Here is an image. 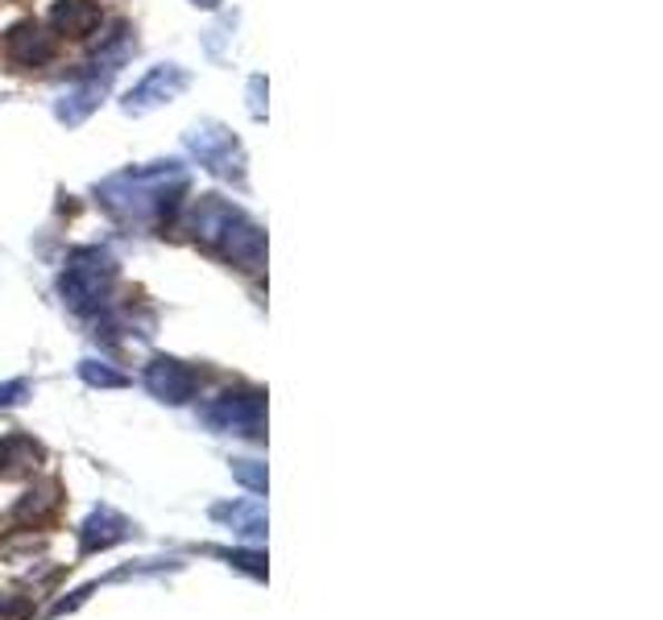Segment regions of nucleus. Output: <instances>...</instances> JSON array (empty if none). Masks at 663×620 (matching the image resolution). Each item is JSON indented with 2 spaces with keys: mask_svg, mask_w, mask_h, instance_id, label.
<instances>
[{
  "mask_svg": "<svg viewBox=\"0 0 663 620\" xmlns=\"http://www.w3.org/2000/svg\"><path fill=\"white\" fill-rule=\"evenodd\" d=\"M113 277H117V265L108 253L100 248H84V253H75L71 265H67V274H62L59 289H62V303L71 306V311H96V306L108 298V286H113Z\"/></svg>",
  "mask_w": 663,
  "mask_h": 620,
  "instance_id": "f257e3e1",
  "label": "nucleus"
},
{
  "mask_svg": "<svg viewBox=\"0 0 663 620\" xmlns=\"http://www.w3.org/2000/svg\"><path fill=\"white\" fill-rule=\"evenodd\" d=\"M204 422L212 431L265 439V393L262 390H228L212 405H204Z\"/></svg>",
  "mask_w": 663,
  "mask_h": 620,
  "instance_id": "f03ea898",
  "label": "nucleus"
},
{
  "mask_svg": "<svg viewBox=\"0 0 663 620\" xmlns=\"http://www.w3.org/2000/svg\"><path fill=\"white\" fill-rule=\"evenodd\" d=\"M207 245H216L224 257L236 260L241 269H262V260H265V232L257 228V224H250L236 207L228 211V219L216 228V236H212Z\"/></svg>",
  "mask_w": 663,
  "mask_h": 620,
  "instance_id": "7ed1b4c3",
  "label": "nucleus"
},
{
  "mask_svg": "<svg viewBox=\"0 0 663 620\" xmlns=\"http://www.w3.org/2000/svg\"><path fill=\"white\" fill-rule=\"evenodd\" d=\"M146 390L154 397H163L170 405L192 402L195 390H199V376L187 368L183 361H170V356H158V361L146 364Z\"/></svg>",
  "mask_w": 663,
  "mask_h": 620,
  "instance_id": "20e7f679",
  "label": "nucleus"
},
{
  "mask_svg": "<svg viewBox=\"0 0 663 620\" xmlns=\"http://www.w3.org/2000/svg\"><path fill=\"white\" fill-rule=\"evenodd\" d=\"M133 538V521L120 518L117 509H91L79 525V554H100Z\"/></svg>",
  "mask_w": 663,
  "mask_h": 620,
  "instance_id": "39448f33",
  "label": "nucleus"
},
{
  "mask_svg": "<svg viewBox=\"0 0 663 620\" xmlns=\"http://www.w3.org/2000/svg\"><path fill=\"white\" fill-rule=\"evenodd\" d=\"M4 58H9L13 67H46V62L55 58V38H50L42 26L21 21V26H13L9 38H4Z\"/></svg>",
  "mask_w": 663,
  "mask_h": 620,
  "instance_id": "423d86ee",
  "label": "nucleus"
},
{
  "mask_svg": "<svg viewBox=\"0 0 663 620\" xmlns=\"http://www.w3.org/2000/svg\"><path fill=\"white\" fill-rule=\"evenodd\" d=\"M46 460L42 443L33 439V434H4L0 439V476L4 480H17V476H30V472H38V463Z\"/></svg>",
  "mask_w": 663,
  "mask_h": 620,
  "instance_id": "0eeeda50",
  "label": "nucleus"
},
{
  "mask_svg": "<svg viewBox=\"0 0 663 620\" xmlns=\"http://www.w3.org/2000/svg\"><path fill=\"white\" fill-rule=\"evenodd\" d=\"M207 513H212V521L228 525L236 538H245V542H262L265 538V513L257 501H216Z\"/></svg>",
  "mask_w": 663,
  "mask_h": 620,
  "instance_id": "6e6552de",
  "label": "nucleus"
},
{
  "mask_svg": "<svg viewBox=\"0 0 663 620\" xmlns=\"http://www.w3.org/2000/svg\"><path fill=\"white\" fill-rule=\"evenodd\" d=\"M104 21L100 4L96 0H59L55 13H50V26L67 33V38H88L96 33V26Z\"/></svg>",
  "mask_w": 663,
  "mask_h": 620,
  "instance_id": "1a4fd4ad",
  "label": "nucleus"
},
{
  "mask_svg": "<svg viewBox=\"0 0 663 620\" xmlns=\"http://www.w3.org/2000/svg\"><path fill=\"white\" fill-rule=\"evenodd\" d=\"M183 71H175V67H158L154 75H146L142 83L129 91V112H146V108H154V104L170 100L175 91H183Z\"/></svg>",
  "mask_w": 663,
  "mask_h": 620,
  "instance_id": "9d476101",
  "label": "nucleus"
},
{
  "mask_svg": "<svg viewBox=\"0 0 663 620\" xmlns=\"http://www.w3.org/2000/svg\"><path fill=\"white\" fill-rule=\"evenodd\" d=\"M55 492H59L55 484H38V489L21 492V501H17L13 513H9V518H13V525H26V521H42L46 513L55 509V501H59Z\"/></svg>",
  "mask_w": 663,
  "mask_h": 620,
  "instance_id": "9b49d317",
  "label": "nucleus"
},
{
  "mask_svg": "<svg viewBox=\"0 0 663 620\" xmlns=\"http://www.w3.org/2000/svg\"><path fill=\"white\" fill-rule=\"evenodd\" d=\"M79 376L88 381L91 390H125V385H129V376L113 373V368H108V364H100V361H84V364H79Z\"/></svg>",
  "mask_w": 663,
  "mask_h": 620,
  "instance_id": "f8f14e48",
  "label": "nucleus"
},
{
  "mask_svg": "<svg viewBox=\"0 0 663 620\" xmlns=\"http://www.w3.org/2000/svg\"><path fill=\"white\" fill-rule=\"evenodd\" d=\"M224 563L228 567H236V571H245V575H253V579H265V554L262 550H216Z\"/></svg>",
  "mask_w": 663,
  "mask_h": 620,
  "instance_id": "ddd939ff",
  "label": "nucleus"
},
{
  "mask_svg": "<svg viewBox=\"0 0 663 620\" xmlns=\"http://www.w3.org/2000/svg\"><path fill=\"white\" fill-rule=\"evenodd\" d=\"M233 468V476L245 484L250 492H265L270 489V476H265V463H257V460H233L228 463Z\"/></svg>",
  "mask_w": 663,
  "mask_h": 620,
  "instance_id": "4468645a",
  "label": "nucleus"
},
{
  "mask_svg": "<svg viewBox=\"0 0 663 620\" xmlns=\"http://www.w3.org/2000/svg\"><path fill=\"white\" fill-rule=\"evenodd\" d=\"M26 397H30V381H9V385H0V410L21 405Z\"/></svg>",
  "mask_w": 663,
  "mask_h": 620,
  "instance_id": "2eb2a0df",
  "label": "nucleus"
}]
</instances>
